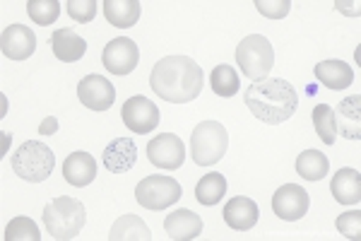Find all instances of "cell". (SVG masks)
<instances>
[{"mask_svg":"<svg viewBox=\"0 0 361 241\" xmlns=\"http://www.w3.org/2000/svg\"><path fill=\"white\" fill-rule=\"evenodd\" d=\"M164 229L171 239L176 241H190V239H197L202 232V220L200 215H195L193 210H173L171 215H166L164 220Z\"/></svg>","mask_w":361,"mask_h":241,"instance_id":"obj_18","label":"cell"},{"mask_svg":"<svg viewBox=\"0 0 361 241\" xmlns=\"http://www.w3.org/2000/svg\"><path fill=\"white\" fill-rule=\"evenodd\" d=\"M183 196V188L173 176L152 174L135 186V201L147 210H164Z\"/></svg>","mask_w":361,"mask_h":241,"instance_id":"obj_7","label":"cell"},{"mask_svg":"<svg viewBox=\"0 0 361 241\" xmlns=\"http://www.w3.org/2000/svg\"><path fill=\"white\" fill-rule=\"evenodd\" d=\"M205 78H202L200 63L188 56H166L154 63L149 75V87L157 97L171 104H188L195 102L202 92Z\"/></svg>","mask_w":361,"mask_h":241,"instance_id":"obj_1","label":"cell"},{"mask_svg":"<svg viewBox=\"0 0 361 241\" xmlns=\"http://www.w3.org/2000/svg\"><path fill=\"white\" fill-rule=\"evenodd\" d=\"M337 229L342 237L347 239H361V210H352V213H342L337 217Z\"/></svg>","mask_w":361,"mask_h":241,"instance_id":"obj_31","label":"cell"},{"mask_svg":"<svg viewBox=\"0 0 361 241\" xmlns=\"http://www.w3.org/2000/svg\"><path fill=\"white\" fill-rule=\"evenodd\" d=\"M226 193V179L219 172H209L195 186V201L200 205H217Z\"/></svg>","mask_w":361,"mask_h":241,"instance_id":"obj_25","label":"cell"},{"mask_svg":"<svg viewBox=\"0 0 361 241\" xmlns=\"http://www.w3.org/2000/svg\"><path fill=\"white\" fill-rule=\"evenodd\" d=\"M140 13H142V8L137 0H104V15H106L109 25L118 29L137 25Z\"/></svg>","mask_w":361,"mask_h":241,"instance_id":"obj_22","label":"cell"},{"mask_svg":"<svg viewBox=\"0 0 361 241\" xmlns=\"http://www.w3.org/2000/svg\"><path fill=\"white\" fill-rule=\"evenodd\" d=\"M63 179L75 188H85L97 179V162L90 152H73L63 162Z\"/></svg>","mask_w":361,"mask_h":241,"instance_id":"obj_16","label":"cell"},{"mask_svg":"<svg viewBox=\"0 0 361 241\" xmlns=\"http://www.w3.org/2000/svg\"><path fill=\"white\" fill-rule=\"evenodd\" d=\"M330 191H333L337 203L357 205L361 201V174L352 167L337 169L333 181H330Z\"/></svg>","mask_w":361,"mask_h":241,"instance_id":"obj_20","label":"cell"},{"mask_svg":"<svg viewBox=\"0 0 361 241\" xmlns=\"http://www.w3.org/2000/svg\"><path fill=\"white\" fill-rule=\"evenodd\" d=\"M27 13L37 25L49 27V25H54L58 20V15H61V3H58V0H29Z\"/></svg>","mask_w":361,"mask_h":241,"instance_id":"obj_28","label":"cell"},{"mask_svg":"<svg viewBox=\"0 0 361 241\" xmlns=\"http://www.w3.org/2000/svg\"><path fill=\"white\" fill-rule=\"evenodd\" d=\"M78 99L92 111H106L116 102V90L104 75H87L78 82Z\"/></svg>","mask_w":361,"mask_h":241,"instance_id":"obj_12","label":"cell"},{"mask_svg":"<svg viewBox=\"0 0 361 241\" xmlns=\"http://www.w3.org/2000/svg\"><path fill=\"white\" fill-rule=\"evenodd\" d=\"M121 119L133 133H152L161 121V114L157 109L154 102H149L147 97L137 94V97H130L121 109Z\"/></svg>","mask_w":361,"mask_h":241,"instance_id":"obj_10","label":"cell"},{"mask_svg":"<svg viewBox=\"0 0 361 241\" xmlns=\"http://www.w3.org/2000/svg\"><path fill=\"white\" fill-rule=\"evenodd\" d=\"M330 172V162L323 152L318 150H304L296 157V174L306 181H320Z\"/></svg>","mask_w":361,"mask_h":241,"instance_id":"obj_24","label":"cell"},{"mask_svg":"<svg viewBox=\"0 0 361 241\" xmlns=\"http://www.w3.org/2000/svg\"><path fill=\"white\" fill-rule=\"evenodd\" d=\"M243 102L258 121L267 126H279L296 114L299 94L292 82L284 78H263L250 82L248 90L243 92Z\"/></svg>","mask_w":361,"mask_h":241,"instance_id":"obj_2","label":"cell"},{"mask_svg":"<svg viewBox=\"0 0 361 241\" xmlns=\"http://www.w3.org/2000/svg\"><path fill=\"white\" fill-rule=\"evenodd\" d=\"M308 208H311V198H308L306 188L296 184L279 186L272 196V213L284 222H299L301 217H306Z\"/></svg>","mask_w":361,"mask_h":241,"instance_id":"obj_9","label":"cell"},{"mask_svg":"<svg viewBox=\"0 0 361 241\" xmlns=\"http://www.w3.org/2000/svg\"><path fill=\"white\" fill-rule=\"evenodd\" d=\"M10 164H13V172L20 179L29 181V184H42V181H46L54 174L56 155L42 140H27L13 155Z\"/></svg>","mask_w":361,"mask_h":241,"instance_id":"obj_4","label":"cell"},{"mask_svg":"<svg viewBox=\"0 0 361 241\" xmlns=\"http://www.w3.org/2000/svg\"><path fill=\"white\" fill-rule=\"evenodd\" d=\"M253 5L258 8L260 15L270 17V20H282L292 10V0H255Z\"/></svg>","mask_w":361,"mask_h":241,"instance_id":"obj_32","label":"cell"},{"mask_svg":"<svg viewBox=\"0 0 361 241\" xmlns=\"http://www.w3.org/2000/svg\"><path fill=\"white\" fill-rule=\"evenodd\" d=\"M85 222H87V210H85V203L78 201V198L61 196L44 208L46 232L58 241L75 239L82 232Z\"/></svg>","mask_w":361,"mask_h":241,"instance_id":"obj_3","label":"cell"},{"mask_svg":"<svg viewBox=\"0 0 361 241\" xmlns=\"http://www.w3.org/2000/svg\"><path fill=\"white\" fill-rule=\"evenodd\" d=\"M209 87L217 97H234L238 92V73L231 66H217L209 75Z\"/></svg>","mask_w":361,"mask_h":241,"instance_id":"obj_26","label":"cell"},{"mask_svg":"<svg viewBox=\"0 0 361 241\" xmlns=\"http://www.w3.org/2000/svg\"><path fill=\"white\" fill-rule=\"evenodd\" d=\"M236 63L248 80H263L275 66V49L263 34H248L236 46Z\"/></svg>","mask_w":361,"mask_h":241,"instance_id":"obj_6","label":"cell"},{"mask_svg":"<svg viewBox=\"0 0 361 241\" xmlns=\"http://www.w3.org/2000/svg\"><path fill=\"white\" fill-rule=\"evenodd\" d=\"M39 241L42 239V232H39V227L34 225L29 217L20 215L15 217L13 222H8V227H5V241Z\"/></svg>","mask_w":361,"mask_h":241,"instance_id":"obj_29","label":"cell"},{"mask_svg":"<svg viewBox=\"0 0 361 241\" xmlns=\"http://www.w3.org/2000/svg\"><path fill=\"white\" fill-rule=\"evenodd\" d=\"M39 133H42V135H54V133H58V119H54V116L44 119L42 126H39Z\"/></svg>","mask_w":361,"mask_h":241,"instance_id":"obj_33","label":"cell"},{"mask_svg":"<svg viewBox=\"0 0 361 241\" xmlns=\"http://www.w3.org/2000/svg\"><path fill=\"white\" fill-rule=\"evenodd\" d=\"M51 46H54L56 58L63 63H75L87 54V41L70 27L56 29L54 37H51Z\"/></svg>","mask_w":361,"mask_h":241,"instance_id":"obj_19","label":"cell"},{"mask_svg":"<svg viewBox=\"0 0 361 241\" xmlns=\"http://www.w3.org/2000/svg\"><path fill=\"white\" fill-rule=\"evenodd\" d=\"M140 61V49L133 39L128 37H118L111 39L106 46H104V54H102V63L109 73L114 75H128L137 68Z\"/></svg>","mask_w":361,"mask_h":241,"instance_id":"obj_11","label":"cell"},{"mask_svg":"<svg viewBox=\"0 0 361 241\" xmlns=\"http://www.w3.org/2000/svg\"><path fill=\"white\" fill-rule=\"evenodd\" d=\"M313 73H316L318 82H323L328 90H347L354 82V68L345 61H337V58L316 63Z\"/></svg>","mask_w":361,"mask_h":241,"instance_id":"obj_21","label":"cell"},{"mask_svg":"<svg viewBox=\"0 0 361 241\" xmlns=\"http://www.w3.org/2000/svg\"><path fill=\"white\" fill-rule=\"evenodd\" d=\"M104 167L111 174H126L137 162V145L130 138H118L104 148Z\"/></svg>","mask_w":361,"mask_h":241,"instance_id":"obj_15","label":"cell"},{"mask_svg":"<svg viewBox=\"0 0 361 241\" xmlns=\"http://www.w3.org/2000/svg\"><path fill=\"white\" fill-rule=\"evenodd\" d=\"M222 217H224L226 225H229L231 229H236V232H248V229H253L255 225H258L260 208L253 198L236 196L224 205Z\"/></svg>","mask_w":361,"mask_h":241,"instance_id":"obj_14","label":"cell"},{"mask_svg":"<svg viewBox=\"0 0 361 241\" xmlns=\"http://www.w3.org/2000/svg\"><path fill=\"white\" fill-rule=\"evenodd\" d=\"M313 126H316L318 138L323 140L325 145H335L337 138V126H335V111L328 104H318L313 109Z\"/></svg>","mask_w":361,"mask_h":241,"instance_id":"obj_27","label":"cell"},{"mask_svg":"<svg viewBox=\"0 0 361 241\" xmlns=\"http://www.w3.org/2000/svg\"><path fill=\"white\" fill-rule=\"evenodd\" d=\"M0 49H3V56L10 58V61H27L37 51V34L27 25H10L3 29Z\"/></svg>","mask_w":361,"mask_h":241,"instance_id":"obj_13","label":"cell"},{"mask_svg":"<svg viewBox=\"0 0 361 241\" xmlns=\"http://www.w3.org/2000/svg\"><path fill=\"white\" fill-rule=\"evenodd\" d=\"M229 133L219 121H200L190 135V155L197 167H212L226 155Z\"/></svg>","mask_w":361,"mask_h":241,"instance_id":"obj_5","label":"cell"},{"mask_svg":"<svg viewBox=\"0 0 361 241\" xmlns=\"http://www.w3.org/2000/svg\"><path fill=\"white\" fill-rule=\"evenodd\" d=\"M68 15L73 17L75 22L85 25V22H92L97 17L99 3L97 0H68Z\"/></svg>","mask_w":361,"mask_h":241,"instance_id":"obj_30","label":"cell"},{"mask_svg":"<svg viewBox=\"0 0 361 241\" xmlns=\"http://www.w3.org/2000/svg\"><path fill=\"white\" fill-rule=\"evenodd\" d=\"M335 111V126L337 131L345 135L347 140H359L361 138V97H347L337 104Z\"/></svg>","mask_w":361,"mask_h":241,"instance_id":"obj_17","label":"cell"},{"mask_svg":"<svg viewBox=\"0 0 361 241\" xmlns=\"http://www.w3.org/2000/svg\"><path fill=\"white\" fill-rule=\"evenodd\" d=\"M111 241H149L152 232L137 215H123L114 222L111 232H109Z\"/></svg>","mask_w":361,"mask_h":241,"instance_id":"obj_23","label":"cell"},{"mask_svg":"<svg viewBox=\"0 0 361 241\" xmlns=\"http://www.w3.org/2000/svg\"><path fill=\"white\" fill-rule=\"evenodd\" d=\"M147 160L159 169H166V172H173V169H180L185 162V148L183 140L173 133H161L154 135L147 143Z\"/></svg>","mask_w":361,"mask_h":241,"instance_id":"obj_8","label":"cell"}]
</instances>
